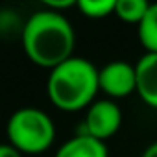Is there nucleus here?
Returning a JSON list of instances; mask_svg holds the SVG:
<instances>
[{"mask_svg": "<svg viewBox=\"0 0 157 157\" xmlns=\"http://www.w3.org/2000/svg\"><path fill=\"white\" fill-rule=\"evenodd\" d=\"M24 22L17 11L13 10H2L0 11V37H10V35H22Z\"/></svg>", "mask_w": 157, "mask_h": 157, "instance_id": "9b49d317", "label": "nucleus"}, {"mask_svg": "<svg viewBox=\"0 0 157 157\" xmlns=\"http://www.w3.org/2000/svg\"><path fill=\"white\" fill-rule=\"evenodd\" d=\"M0 157H24L17 148H13L10 142H2L0 144Z\"/></svg>", "mask_w": 157, "mask_h": 157, "instance_id": "ddd939ff", "label": "nucleus"}, {"mask_svg": "<svg viewBox=\"0 0 157 157\" xmlns=\"http://www.w3.org/2000/svg\"><path fill=\"white\" fill-rule=\"evenodd\" d=\"M6 133L8 142L22 155H37L52 148L56 124L50 115L39 107H21L10 117Z\"/></svg>", "mask_w": 157, "mask_h": 157, "instance_id": "7ed1b4c3", "label": "nucleus"}, {"mask_svg": "<svg viewBox=\"0 0 157 157\" xmlns=\"http://www.w3.org/2000/svg\"><path fill=\"white\" fill-rule=\"evenodd\" d=\"M78 4V0H46L44 2V8L46 10H52L56 13H63V10H68V8H74Z\"/></svg>", "mask_w": 157, "mask_h": 157, "instance_id": "f8f14e48", "label": "nucleus"}, {"mask_svg": "<svg viewBox=\"0 0 157 157\" xmlns=\"http://www.w3.org/2000/svg\"><path fill=\"white\" fill-rule=\"evenodd\" d=\"M148 10H150V2H146V0H117L115 15L128 24L139 26L146 17Z\"/></svg>", "mask_w": 157, "mask_h": 157, "instance_id": "1a4fd4ad", "label": "nucleus"}, {"mask_svg": "<svg viewBox=\"0 0 157 157\" xmlns=\"http://www.w3.org/2000/svg\"><path fill=\"white\" fill-rule=\"evenodd\" d=\"M135 72L137 94L146 105L157 109V54L146 52L135 63Z\"/></svg>", "mask_w": 157, "mask_h": 157, "instance_id": "423d86ee", "label": "nucleus"}, {"mask_svg": "<svg viewBox=\"0 0 157 157\" xmlns=\"http://www.w3.org/2000/svg\"><path fill=\"white\" fill-rule=\"evenodd\" d=\"M100 91L111 98H126L137 93L135 65L128 61H111L98 70Z\"/></svg>", "mask_w": 157, "mask_h": 157, "instance_id": "39448f33", "label": "nucleus"}, {"mask_svg": "<svg viewBox=\"0 0 157 157\" xmlns=\"http://www.w3.org/2000/svg\"><path fill=\"white\" fill-rule=\"evenodd\" d=\"M140 157H157V140L155 142H151L144 151H142V155Z\"/></svg>", "mask_w": 157, "mask_h": 157, "instance_id": "4468645a", "label": "nucleus"}, {"mask_svg": "<svg viewBox=\"0 0 157 157\" xmlns=\"http://www.w3.org/2000/svg\"><path fill=\"white\" fill-rule=\"evenodd\" d=\"M56 157H109V151L105 142L85 133H78L57 148Z\"/></svg>", "mask_w": 157, "mask_h": 157, "instance_id": "0eeeda50", "label": "nucleus"}, {"mask_svg": "<svg viewBox=\"0 0 157 157\" xmlns=\"http://www.w3.org/2000/svg\"><path fill=\"white\" fill-rule=\"evenodd\" d=\"M21 41L33 65L52 70L74 56L76 33L63 13L44 8L26 19Z\"/></svg>", "mask_w": 157, "mask_h": 157, "instance_id": "f257e3e1", "label": "nucleus"}, {"mask_svg": "<svg viewBox=\"0 0 157 157\" xmlns=\"http://www.w3.org/2000/svg\"><path fill=\"white\" fill-rule=\"evenodd\" d=\"M139 41L146 52L157 54V2L150 4V10L139 24Z\"/></svg>", "mask_w": 157, "mask_h": 157, "instance_id": "6e6552de", "label": "nucleus"}, {"mask_svg": "<svg viewBox=\"0 0 157 157\" xmlns=\"http://www.w3.org/2000/svg\"><path fill=\"white\" fill-rule=\"evenodd\" d=\"M122 126V109L113 100H96L87 107L83 131L102 142L111 139Z\"/></svg>", "mask_w": 157, "mask_h": 157, "instance_id": "20e7f679", "label": "nucleus"}, {"mask_svg": "<svg viewBox=\"0 0 157 157\" xmlns=\"http://www.w3.org/2000/svg\"><path fill=\"white\" fill-rule=\"evenodd\" d=\"M98 70L89 59L72 56L50 70L46 80L48 100L61 111H82L96 102L100 91Z\"/></svg>", "mask_w": 157, "mask_h": 157, "instance_id": "f03ea898", "label": "nucleus"}, {"mask_svg": "<svg viewBox=\"0 0 157 157\" xmlns=\"http://www.w3.org/2000/svg\"><path fill=\"white\" fill-rule=\"evenodd\" d=\"M76 8L87 19H105L115 15L117 0H78Z\"/></svg>", "mask_w": 157, "mask_h": 157, "instance_id": "9d476101", "label": "nucleus"}]
</instances>
